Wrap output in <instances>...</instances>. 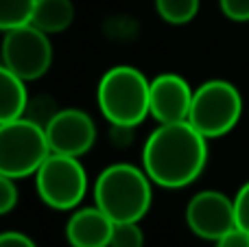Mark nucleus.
I'll use <instances>...</instances> for the list:
<instances>
[{"label": "nucleus", "mask_w": 249, "mask_h": 247, "mask_svg": "<svg viewBox=\"0 0 249 247\" xmlns=\"http://www.w3.org/2000/svg\"><path fill=\"white\" fill-rule=\"evenodd\" d=\"M51 156L46 129L39 123L22 116L0 125V173L24 179L37 173Z\"/></svg>", "instance_id": "20e7f679"}, {"label": "nucleus", "mask_w": 249, "mask_h": 247, "mask_svg": "<svg viewBox=\"0 0 249 247\" xmlns=\"http://www.w3.org/2000/svg\"><path fill=\"white\" fill-rule=\"evenodd\" d=\"M74 22L72 0H37L31 16V24L37 26L46 35L66 31Z\"/></svg>", "instance_id": "ddd939ff"}, {"label": "nucleus", "mask_w": 249, "mask_h": 247, "mask_svg": "<svg viewBox=\"0 0 249 247\" xmlns=\"http://www.w3.org/2000/svg\"><path fill=\"white\" fill-rule=\"evenodd\" d=\"M234 212H236V228L249 232V182H245L234 195Z\"/></svg>", "instance_id": "a211bd4d"}, {"label": "nucleus", "mask_w": 249, "mask_h": 247, "mask_svg": "<svg viewBox=\"0 0 249 247\" xmlns=\"http://www.w3.org/2000/svg\"><path fill=\"white\" fill-rule=\"evenodd\" d=\"M199 2L201 0H155V9L166 24L181 26L195 20L199 13Z\"/></svg>", "instance_id": "4468645a"}, {"label": "nucleus", "mask_w": 249, "mask_h": 247, "mask_svg": "<svg viewBox=\"0 0 249 247\" xmlns=\"http://www.w3.org/2000/svg\"><path fill=\"white\" fill-rule=\"evenodd\" d=\"M109 247H144V234L136 221L114 223Z\"/></svg>", "instance_id": "dca6fc26"}, {"label": "nucleus", "mask_w": 249, "mask_h": 247, "mask_svg": "<svg viewBox=\"0 0 249 247\" xmlns=\"http://www.w3.org/2000/svg\"><path fill=\"white\" fill-rule=\"evenodd\" d=\"M29 105L26 81H22L16 72L0 64V125L22 118Z\"/></svg>", "instance_id": "f8f14e48"}, {"label": "nucleus", "mask_w": 249, "mask_h": 247, "mask_svg": "<svg viewBox=\"0 0 249 247\" xmlns=\"http://www.w3.org/2000/svg\"><path fill=\"white\" fill-rule=\"evenodd\" d=\"M214 247H249V232L234 228L228 234H223L219 241H214Z\"/></svg>", "instance_id": "aec40b11"}, {"label": "nucleus", "mask_w": 249, "mask_h": 247, "mask_svg": "<svg viewBox=\"0 0 249 247\" xmlns=\"http://www.w3.org/2000/svg\"><path fill=\"white\" fill-rule=\"evenodd\" d=\"M223 16L232 22H249V0H219Z\"/></svg>", "instance_id": "6ab92c4d"}, {"label": "nucleus", "mask_w": 249, "mask_h": 247, "mask_svg": "<svg viewBox=\"0 0 249 247\" xmlns=\"http://www.w3.org/2000/svg\"><path fill=\"white\" fill-rule=\"evenodd\" d=\"M46 140L51 153L81 158L94 147L96 142V125L90 114L77 107L57 109V114L48 121Z\"/></svg>", "instance_id": "1a4fd4ad"}, {"label": "nucleus", "mask_w": 249, "mask_h": 247, "mask_svg": "<svg viewBox=\"0 0 249 247\" xmlns=\"http://www.w3.org/2000/svg\"><path fill=\"white\" fill-rule=\"evenodd\" d=\"M114 221L101 208H77L66 223L70 247H109Z\"/></svg>", "instance_id": "9b49d317"}, {"label": "nucleus", "mask_w": 249, "mask_h": 247, "mask_svg": "<svg viewBox=\"0 0 249 247\" xmlns=\"http://www.w3.org/2000/svg\"><path fill=\"white\" fill-rule=\"evenodd\" d=\"M195 90L184 77L175 72H162L151 81L149 116L158 125L188 121Z\"/></svg>", "instance_id": "9d476101"}, {"label": "nucleus", "mask_w": 249, "mask_h": 247, "mask_svg": "<svg viewBox=\"0 0 249 247\" xmlns=\"http://www.w3.org/2000/svg\"><path fill=\"white\" fill-rule=\"evenodd\" d=\"M2 61L11 72H16L22 81H37L53 66V44L44 31L37 26L22 24L7 31L0 46Z\"/></svg>", "instance_id": "0eeeda50"}, {"label": "nucleus", "mask_w": 249, "mask_h": 247, "mask_svg": "<svg viewBox=\"0 0 249 247\" xmlns=\"http://www.w3.org/2000/svg\"><path fill=\"white\" fill-rule=\"evenodd\" d=\"M208 164V138L188 121L158 125L142 147V169L162 188H184Z\"/></svg>", "instance_id": "f257e3e1"}, {"label": "nucleus", "mask_w": 249, "mask_h": 247, "mask_svg": "<svg viewBox=\"0 0 249 247\" xmlns=\"http://www.w3.org/2000/svg\"><path fill=\"white\" fill-rule=\"evenodd\" d=\"M0 247H37V245H35V241L31 236L16 230H9V232H0Z\"/></svg>", "instance_id": "412c9836"}, {"label": "nucleus", "mask_w": 249, "mask_h": 247, "mask_svg": "<svg viewBox=\"0 0 249 247\" xmlns=\"http://www.w3.org/2000/svg\"><path fill=\"white\" fill-rule=\"evenodd\" d=\"M37 195L53 210H77L88 193V173L79 158L51 153L35 173Z\"/></svg>", "instance_id": "423d86ee"}, {"label": "nucleus", "mask_w": 249, "mask_h": 247, "mask_svg": "<svg viewBox=\"0 0 249 247\" xmlns=\"http://www.w3.org/2000/svg\"><path fill=\"white\" fill-rule=\"evenodd\" d=\"M151 81L133 66H114L101 77L96 103L109 125L138 127L149 116Z\"/></svg>", "instance_id": "7ed1b4c3"}, {"label": "nucleus", "mask_w": 249, "mask_h": 247, "mask_svg": "<svg viewBox=\"0 0 249 247\" xmlns=\"http://www.w3.org/2000/svg\"><path fill=\"white\" fill-rule=\"evenodd\" d=\"M241 116L243 96L234 83L210 79L195 90L188 123L208 140L230 134L238 125Z\"/></svg>", "instance_id": "39448f33"}, {"label": "nucleus", "mask_w": 249, "mask_h": 247, "mask_svg": "<svg viewBox=\"0 0 249 247\" xmlns=\"http://www.w3.org/2000/svg\"><path fill=\"white\" fill-rule=\"evenodd\" d=\"M37 0H0V31L16 29V26L29 24Z\"/></svg>", "instance_id": "2eb2a0df"}, {"label": "nucleus", "mask_w": 249, "mask_h": 247, "mask_svg": "<svg viewBox=\"0 0 249 247\" xmlns=\"http://www.w3.org/2000/svg\"><path fill=\"white\" fill-rule=\"evenodd\" d=\"M18 206V186L16 179L7 177L0 173V217L7 212H11Z\"/></svg>", "instance_id": "f3484780"}, {"label": "nucleus", "mask_w": 249, "mask_h": 247, "mask_svg": "<svg viewBox=\"0 0 249 247\" xmlns=\"http://www.w3.org/2000/svg\"><path fill=\"white\" fill-rule=\"evenodd\" d=\"M186 223L190 232L203 241H219L236 228L234 199L221 191H201L186 206Z\"/></svg>", "instance_id": "6e6552de"}, {"label": "nucleus", "mask_w": 249, "mask_h": 247, "mask_svg": "<svg viewBox=\"0 0 249 247\" xmlns=\"http://www.w3.org/2000/svg\"><path fill=\"white\" fill-rule=\"evenodd\" d=\"M151 184L144 169L124 162L112 164L101 171L94 182V206L114 223H140L153 201Z\"/></svg>", "instance_id": "f03ea898"}]
</instances>
